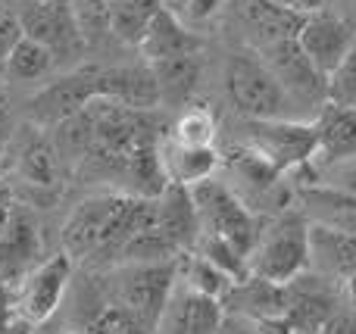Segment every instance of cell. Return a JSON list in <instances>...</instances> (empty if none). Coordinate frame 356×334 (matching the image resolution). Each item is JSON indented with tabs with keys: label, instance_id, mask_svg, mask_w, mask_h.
Here are the masks:
<instances>
[{
	"label": "cell",
	"instance_id": "ffe728a7",
	"mask_svg": "<svg viewBox=\"0 0 356 334\" xmlns=\"http://www.w3.org/2000/svg\"><path fill=\"white\" fill-rule=\"evenodd\" d=\"M203 41L175 16L169 6H163L154 19H150L144 37L138 41L144 62H156V60H169V56H181V53H200Z\"/></svg>",
	"mask_w": 356,
	"mask_h": 334
},
{
	"label": "cell",
	"instance_id": "ba28073f",
	"mask_svg": "<svg viewBox=\"0 0 356 334\" xmlns=\"http://www.w3.org/2000/svg\"><path fill=\"white\" fill-rule=\"evenodd\" d=\"M94 97H97V66H79L63 78L50 81L44 91H38L29 100L31 122L41 128H54L63 119L85 110Z\"/></svg>",
	"mask_w": 356,
	"mask_h": 334
},
{
	"label": "cell",
	"instance_id": "5bb4252c",
	"mask_svg": "<svg viewBox=\"0 0 356 334\" xmlns=\"http://www.w3.org/2000/svg\"><path fill=\"white\" fill-rule=\"evenodd\" d=\"M97 97L119 100L125 106L154 112L163 103L160 85L154 78V69L147 62L138 66H116V69H100L97 66Z\"/></svg>",
	"mask_w": 356,
	"mask_h": 334
},
{
	"label": "cell",
	"instance_id": "9a60e30c",
	"mask_svg": "<svg viewBox=\"0 0 356 334\" xmlns=\"http://www.w3.org/2000/svg\"><path fill=\"white\" fill-rule=\"evenodd\" d=\"M41 256V235L38 222L25 206H13L6 231L0 235V278L13 281L29 275Z\"/></svg>",
	"mask_w": 356,
	"mask_h": 334
},
{
	"label": "cell",
	"instance_id": "d6a6232c",
	"mask_svg": "<svg viewBox=\"0 0 356 334\" xmlns=\"http://www.w3.org/2000/svg\"><path fill=\"white\" fill-rule=\"evenodd\" d=\"M19 37H22L19 16H10V12H3V16H0V78H3L6 60H10V53H13V47H16Z\"/></svg>",
	"mask_w": 356,
	"mask_h": 334
},
{
	"label": "cell",
	"instance_id": "3957f363",
	"mask_svg": "<svg viewBox=\"0 0 356 334\" xmlns=\"http://www.w3.org/2000/svg\"><path fill=\"white\" fill-rule=\"evenodd\" d=\"M247 262H250V275H263L278 285H288L309 272L313 244H309V219L303 216V210L282 212L269 228L259 231V241Z\"/></svg>",
	"mask_w": 356,
	"mask_h": 334
},
{
	"label": "cell",
	"instance_id": "4dcf8cb0",
	"mask_svg": "<svg viewBox=\"0 0 356 334\" xmlns=\"http://www.w3.org/2000/svg\"><path fill=\"white\" fill-rule=\"evenodd\" d=\"M172 141L181 147H213L216 144V119L203 106H191L172 125Z\"/></svg>",
	"mask_w": 356,
	"mask_h": 334
},
{
	"label": "cell",
	"instance_id": "8d00e7d4",
	"mask_svg": "<svg viewBox=\"0 0 356 334\" xmlns=\"http://www.w3.org/2000/svg\"><path fill=\"white\" fill-rule=\"evenodd\" d=\"M219 334H257V328H253L247 319H238V316H225V322H222Z\"/></svg>",
	"mask_w": 356,
	"mask_h": 334
},
{
	"label": "cell",
	"instance_id": "74e56055",
	"mask_svg": "<svg viewBox=\"0 0 356 334\" xmlns=\"http://www.w3.org/2000/svg\"><path fill=\"white\" fill-rule=\"evenodd\" d=\"M13 194H10V187H3L0 185V235L6 231V225H10V216H13Z\"/></svg>",
	"mask_w": 356,
	"mask_h": 334
},
{
	"label": "cell",
	"instance_id": "e0dca14e",
	"mask_svg": "<svg viewBox=\"0 0 356 334\" xmlns=\"http://www.w3.org/2000/svg\"><path fill=\"white\" fill-rule=\"evenodd\" d=\"M316 131H319V144H316V166H338V162L356 160V110L334 103H322L319 116H316Z\"/></svg>",
	"mask_w": 356,
	"mask_h": 334
},
{
	"label": "cell",
	"instance_id": "4fadbf2b",
	"mask_svg": "<svg viewBox=\"0 0 356 334\" xmlns=\"http://www.w3.org/2000/svg\"><path fill=\"white\" fill-rule=\"evenodd\" d=\"M156 222H160V231L178 253H191L197 247V241H200V216H197V206L188 185L169 178L166 191L156 197Z\"/></svg>",
	"mask_w": 356,
	"mask_h": 334
},
{
	"label": "cell",
	"instance_id": "d6986e66",
	"mask_svg": "<svg viewBox=\"0 0 356 334\" xmlns=\"http://www.w3.org/2000/svg\"><path fill=\"white\" fill-rule=\"evenodd\" d=\"M294 334H319L325 322L334 316V297L307 272L300 278L288 281V310H284Z\"/></svg>",
	"mask_w": 356,
	"mask_h": 334
},
{
	"label": "cell",
	"instance_id": "83f0119b",
	"mask_svg": "<svg viewBox=\"0 0 356 334\" xmlns=\"http://www.w3.org/2000/svg\"><path fill=\"white\" fill-rule=\"evenodd\" d=\"M222 160H225V166L232 169V172L238 175L241 181H247L253 191L269 194L272 187H278V178H282V172H278V169L272 166V162L266 160L263 153H257L253 147H247V144L225 150V153H222Z\"/></svg>",
	"mask_w": 356,
	"mask_h": 334
},
{
	"label": "cell",
	"instance_id": "f1b7e54d",
	"mask_svg": "<svg viewBox=\"0 0 356 334\" xmlns=\"http://www.w3.org/2000/svg\"><path fill=\"white\" fill-rule=\"evenodd\" d=\"M72 19L79 25L88 47L110 41L113 37V3L110 0H69Z\"/></svg>",
	"mask_w": 356,
	"mask_h": 334
},
{
	"label": "cell",
	"instance_id": "60d3db41",
	"mask_svg": "<svg viewBox=\"0 0 356 334\" xmlns=\"http://www.w3.org/2000/svg\"><path fill=\"white\" fill-rule=\"evenodd\" d=\"M66 334H91V331H88V328H85V331H66Z\"/></svg>",
	"mask_w": 356,
	"mask_h": 334
},
{
	"label": "cell",
	"instance_id": "d4e9b609",
	"mask_svg": "<svg viewBox=\"0 0 356 334\" xmlns=\"http://www.w3.org/2000/svg\"><path fill=\"white\" fill-rule=\"evenodd\" d=\"M163 162H166L169 178L191 187L203 178H213L222 162V153L216 147H181V144L169 141Z\"/></svg>",
	"mask_w": 356,
	"mask_h": 334
},
{
	"label": "cell",
	"instance_id": "8fae6325",
	"mask_svg": "<svg viewBox=\"0 0 356 334\" xmlns=\"http://www.w3.org/2000/svg\"><path fill=\"white\" fill-rule=\"evenodd\" d=\"M297 41H300L303 53L313 60V66L328 78L356 44V25L341 16H332V12H313L307 16Z\"/></svg>",
	"mask_w": 356,
	"mask_h": 334
},
{
	"label": "cell",
	"instance_id": "ab89813d",
	"mask_svg": "<svg viewBox=\"0 0 356 334\" xmlns=\"http://www.w3.org/2000/svg\"><path fill=\"white\" fill-rule=\"evenodd\" d=\"M347 294H350V303L356 306V272L347 275Z\"/></svg>",
	"mask_w": 356,
	"mask_h": 334
},
{
	"label": "cell",
	"instance_id": "7a4b0ae2",
	"mask_svg": "<svg viewBox=\"0 0 356 334\" xmlns=\"http://www.w3.org/2000/svg\"><path fill=\"white\" fill-rule=\"evenodd\" d=\"M225 91L241 119H294L297 103L269 62L253 50H234L225 62Z\"/></svg>",
	"mask_w": 356,
	"mask_h": 334
},
{
	"label": "cell",
	"instance_id": "ac0fdd59",
	"mask_svg": "<svg viewBox=\"0 0 356 334\" xmlns=\"http://www.w3.org/2000/svg\"><path fill=\"white\" fill-rule=\"evenodd\" d=\"M225 312L253 322V319H266V316H282L288 310V285L269 281L263 275H250V278L232 285V291L225 294Z\"/></svg>",
	"mask_w": 356,
	"mask_h": 334
},
{
	"label": "cell",
	"instance_id": "f35d334b",
	"mask_svg": "<svg viewBox=\"0 0 356 334\" xmlns=\"http://www.w3.org/2000/svg\"><path fill=\"white\" fill-rule=\"evenodd\" d=\"M282 3H288L291 10L303 12V16H313V12H322V6H325V0H282Z\"/></svg>",
	"mask_w": 356,
	"mask_h": 334
},
{
	"label": "cell",
	"instance_id": "7c38bea8",
	"mask_svg": "<svg viewBox=\"0 0 356 334\" xmlns=\"http://www.w3.org/2000/svg\"><path fill=\"white\" fill-rule=\"evenodd\" d=\"M225 316L228 312L222 300L207 297L200 291H191L188 285L178 281L156 334H219Z\"/></svg>",
	"mask_w": 356,
	"mask_h": 334
},
{
	"label": "cell",
	"instance_id": "277c9868",
	"mask_svg": "<svg viewBox=\"0 0 356 334\" xmlns=\"http://www.w3.org/2000/svg\"><path fill=\"white\" fill-rule=\"evenodd\" d=\"M191 197H194L197 216H200V231L225 237L228 244H234V247L250 260L263 225H259V219L247 210L244 200H241L228 185L216 181V175L191 185Z\"/></svg>",
	"mask_w": 356,
	"mask_h": 334
},
{
	"label": "cell",
	"instance_id": "2e32d148",
	"mask_svg": "<svg viewBox=\"0 0 356 334\" xmlns=\"http://www.w3.org/2000/svg\"><path fill=\"white\" fill-rule=\"evenodd\" d=\"M294 194H297V200H300L303 216L313 225L353 231L356 235V194L353 191L313 181V185H297Z\"/></svg>",
	"mask_w": 356,
	"mask_h": 334
},
{
	"label": "cell",
	"instance_id": "f546056e",
	"mask_svg": "<svg viewBox=\"0 0 356 334\" xmlns=\"http://www.w3.org/2000/svg\"><path fill=\"white\" fill-rule=\"evenodd\" d=\"M194 250L207 256L209 262H216V266H219L222 272L234 281V285H238V281H244V278H250V262H247V256L241 253L234 244H228L225 237L200 231V241H197Z\"/></svg>",
	"mask_w": 356,
	"mask_h": 334
},
{
	"label": "cell",
	"instance_id": "b9f144b4",
	"mask_svg": "<svg viewBox=\"0 0 356 334\" xmlns=\"http://www.w3.org/2000/svg\"><path fill=\"white\" fill-rule=\"evenodd\" d=\"M0 16H3V6H0Z\"/></svg>",
	"mask_w": 356,
	"mask_h": 334
},
{
	"label": "cell",
	"instance_id": "4316f807",
	"mask_svg": "<svg viewBox=\"0 0 356 334\" xmlns=\"http://www.w3.org/2000/svg\"><path fill=\"white\" fill-rule=\"evenodd\" d=\"M178 281L188 285L191 291H200L216 300H225V294L232 291V285H234L216 262H209L207 256L197 253V250L178 256Z\"/></svg>",
	"mask_w": 356,
	"mask_h": 334
},
{
	"label": "cell",
	"instance_id": "e575fe53",
	"mask_svg": "<svg viewBox=\"0 0 356 334\" xmlns=\"http://www.w3.org/2000/svg\"><path fill=\"white\" fill-rule=\"evenodd\" d=\"M319 334H356V316L353 312H338L334 310V316L325 322V328Z\"/></svg>",
	"mask_w": 356,
	"mask_h": 334
},
{
	"label": "cell",
	"instance_id": "44dd1931",
	"mask_svg": "<svg viewBox=\"0 0 356 334\" xmlns=\"http://www.w3.org/2000/svg\"><path fill=\"white\" fill-rule=\"evenodd\" d=\"M241 12H244V22L250 25V31L257 35L259 47L272 41L297 37L303 22H307L303 12L291 10L282 0H241Z\"/></svg>",
	"mask_w": 356,
	"mask_h": 334
},
{
	"label": "cell",
	"instance_id": "cb8c5ba5",
	"mask_svg": "<svg viewBox=\"0 0 356 334\" xmlns=\"http://www.w3.org/2000/svg\"><path fill=\"white\" fill-rule=\"evenodd\" d=\"M16 172L29 187L54 191V187L60 185V153H56L54 141H47V137H31V141L19 150Z\"/></svg>",
	"mask_w": 356,
	"mask_h": 334
},
{
	"label": "cell",
	"instance_id": "6da1fadb",
	"mask_svg": "<svg viewBox=\"0 0 356 334\" xmlns=\"http://www.w3.org/2000/svg\"><path fill=\"white\" fill-rule=\"evenodd\" d=\"M156 222V197L97 194L81 200L63 225V250L75 262L116 260L131 235Z\"/></svg>",
	"mask_w": 356,
	"mask_h": 334
},
{
	"label": "cell",
	"instance_id": "30bf717a",
	"mask_svg": "<svg viewBox=\"0 0 356 334\" xmlns=\"http://www.w3.org/2000/svg\"><path fill=\"white\" fill-rule=\"evenodd\" d=\"M259 56L269 62V69L278 75V81L288 87V94L294 100H300V103H319V106L328 100V78L303 53L297 37L263 44Z\"/></svg>",
	"mask_w": 356,
	"mask_h": 334
},
{
	"label": "cell",
	"instance_id": "5b68a950",
	"mask_svg": "<svg viewBox=\"0 0 356 334\" xmlns=\"http://www.w3.org/2000/svg\"><path fill=\"white\" fill-rule=\"evenodd\" d=\"M119 303L150 334H156L172 291L178 287V256L156 262H125L116 272Z\"/></svg>",
	"mask_w": 356,
	"mask_h": 334
},
{
	"label": "cell",
	"instance_id": "52a82bcc",
	"mask_svg": "<svg viewBox=\"0 0 356 334\" xmlns=\"http://www.w3.org/2000/svg\"><path fill=\"white\" fill-rule=\"evenodd\" d=\"M75 260L63 250V253L50 256V260L38 262L29 275L19 278V291L13 297V312L16 319L29 325H44L63 303V294L72 278Z\"/></svg>",
	"mask_w": 356,
	"mask_h": 334
},
{
	"label": "cell",
	"instance_id": "9c48e42d",
	"mask_svg": "<svg viewBox=\"0 0 356 334\" xmlns=\"http://www.w3.org/2000/svg\"><path fill=\"white\" fill-rule=\"evenodd\" d=\"M19 25L29 37L54 50L56 60H63V56L75 60L88 50L85 37L72 19V10H69V0H31L19 12Z\"/></svg>",
	"mask_w": 356,
	"mask_h": 334
},
{
	"label": "cell",
	"instance_id": "484cf974",
	"mask_svg": "<svg viewBox=\"0 0 356 334\" xmlns=\"http://www.w3.org/2000/svg\"><path fill=\"white\" fill-rule=\"evenodd\" d=\"M56 66V56L50 47H44L41 41L29 37L22 31V37L16 41L10 60H6V81H19V85H29V81H38L44 75H50V69Z\"/></svg>",
	"mask_w": 356,
	"mask_h": 334
},
{
	"label": "cell",
	"instance_id": "d590c367",
	"mask_svg": "<svg viewBox=\"0 0 356 334\" xmlns=\"http://www.w3.org/2000/svg\"><path fill=\"white\" fill-rule=\"evenodd\" d=\"M332 169H334L332 185L356 194V160H350V162H338V166H332Z\"/></svg>",
	"mask_w": 356,
	"mask_h": 334
},
{
	"label": "cell",
	"instance_id": "836d02e7",
	"mask_svg": "<svg viewBox=\"0 0 356 334\" xmlns=\"http://www.w3.org/2000/svg\"><path fill=\"white\" fill-rule=\"evenodd\" d=\"M172 3H175L172 12L188 25V22H203V19H209L219 10L222 0H172Z\"/></svg>",
	"mask_w": 356,
	"mask_h": 334
},
{
	"label": "cell",
	"instance_id": "1f68e13d",
	"mask_svg": "<svg viewBox=\"0 0 356 334\" xmlns=\"http://www.w3.org/2000/svg\"><path fill=\"white\" fill-rule=\"evenodd\" d=\"M328 103L356 110V44L341 60V66L328 75Z\"/></svg>",
	"mask_w": 356,
	"mask_h": 334
},
{
	"label": "cell",
	"instance_id": "603a6c76",
	"mask_svg": "<svg viewBox=\"0 0 356 334\" xmlns=\"http://www.w3.org/2000/svg\"><path fill=\"white\" fill-rule=\"evenodd\" d=\"M309 244H313V262L332 275H353L356 272V235L353 231L325 228L309 222Z\"/></svg>",
	"mask_w": 356,
	"mask_h": 334
},
{
	"label": "cell",
	"instance_id": "7402d4cb",
	"mask_svg": "<svg viewBox=\"0 0 356 334\" xmlns=\"http://www.w3.org/2000/svg\"><path fill=\"white\" fill-rule=\"evenodd\" d=\"M154 69V78L160 85V97L169 106H184L200 81V53H181L169 60L147 62Z\"/></svg>",
	"mask_w": 356,
	"mask_h": 334
},
{
	"label": "cell",
	"instance_id": "8992f818",
	"mask_svg": "<svg viewBox=\"0 0 356 334\" xmlns=\"http://www.w3.org/2000/svg\"><path fill=\"white\" fill-rule=\"evenodd\" d=\"M244 144L288 175L313 162L319 131L316 122L300 119H244Z\"/></svg>",
	"mask_w": 356,
	"mask_h": 334
}]
</instances>
